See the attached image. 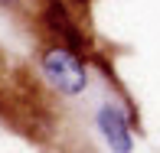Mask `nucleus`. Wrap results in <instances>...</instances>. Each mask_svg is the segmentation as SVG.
Returning a JSON list of instances; mask_svg holds the SVG:
<instances>
[{
  "label": "nucleus",
  "instance_id": "nucleus-1",
  "mask_svg": "<svg viewBox=\"0 0 160 153\" xmlns=\"http://www.w3.org/2000/svg\"><path fill=\"white\" fill-rule=\"evenodd\" d=\"M42 75H46V82L52 85L56 91L62 94H82L88 88V69H85L82 62V52H75V49L69 46H49L46 52H42Z\"/></svg>",
  "mask_w": 160,
  "mask_h": 153
},
{
  "label": "nucleus",
  "instance_id": "nucleus-2",
  "mask_svg": "<svg viewBox=\"0 0 160 153\" xmlns=\"http://www.w3.org/2000/svg\"><path fill=\"white\" fill-rule=\"evenodd\" d=\"M42 23H46V30L52 33L62 46H69V49H75V52L85 55L88 39H85V33L75 26L72 10H69V3H65V0H46V7H42Z\"/></svg>",
  "mask_w": 160,
  "mask_h": 153
},
{
  "label": "nucleus",
  "instance_id": "nucleus-3",
  "mask_svg": "<svg viewBox=\"0 0 160 153\" xmlns=\"http://www.w3.org/2000/svg\"><path fill=\"white\" fill-rule=\"evenodd\" d=\"M95 124H98V134L105 137L111 153H134V134H131V124L118 104L105 101L95 111Z\"/></svg>",
  "mask_w": 160,
  "mask_h": 153
},
{
  "label": "nucleus",
  "instance_id": "nucleus-4",
  "mask_svg": "<svg viewBox=\"0 0 160 153\" xmlns=\"http://www.w3.org/2000/svg\"><path fill=\"white\" fill-rule=\"evenodd\" d=\"M65 3H72V7H82V10H85V7H88L92 0H65Z\"/></svg>",
  "mask_w": 160,
  "mask_h": 153
}]
</instances>
